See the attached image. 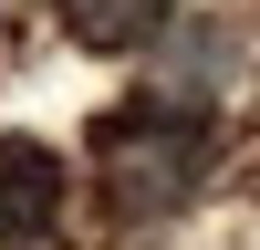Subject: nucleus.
<instances>
[{"label":"nucleus","mask_w":260,"mask_h":250,"mask_svg":"<svg viewBox=\"0 0 260 250\" xmlns=\"http://www.w3.org/2000/svg\"><path fill=\"white\" fill-rule=\"evenodd\" d=\"M62 32L83 52H146L167 32V0H62Z\"/></svg>","instance_id":"3"},{"label":"nucleus","mask_w":260,"mask_h":250,"mask_svg":"<svg viewBox=\"0 0 260 250\" xmlns=\"http://www.w3.org/2000/svg\"><path fill=\"white\" fill-rule=\"evenodd\" d=\"M62 219V157L42 136H0V240H42Z\"/></svg>","instance_id":"2"},{"label":"nucleus","mask_w":260,"mask_h":250,"mask_svg":"<svg viewBox=\"0 0 260 250\" xmlns=\"http://www.w3.org/2000/svg\"><path fill=\"white\" fill-rule=\"evenodd\" d=\"M94 177L115 219H167V208L198 198L208 177V104H125L94 125Z\"/></svg>","instance_id":"1"}]
</instances>
